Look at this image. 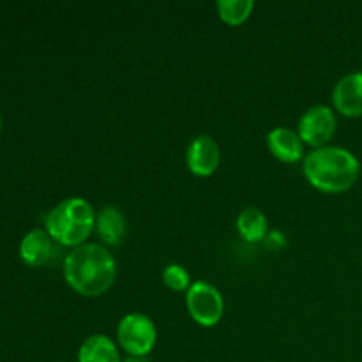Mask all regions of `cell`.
Instances as JSON below:
<instances>
[{
	"label": "cell",
	"mask_w": 362,
	"mask_h": 362,
	"mask_svg": "<svg viewBox=\"0 0 362 362\" xmlns=\"http://www.w3.org/2000/svg\"><path fill=\"white\" fill-rule=\"evenodd\" d=\"M221 163V151L218 141L207 134L193 138L187 145L186 165L193 175L211 177Z\"/></svg>",
	"instance_id": "cell-7"
},
{
	"label": "cell",
	"mask_w": 362,
	"mask_h": 362,
	"mask_svg": "<svg viewBox=\"0 0 362 362\" xmlns=\"http://www.w3.org/2000/svg\"><path fill=\"white\" fill-rule=\"evenodd\" d=\"M78 362H124L119 346L106 334H92L81 343Z\"/></svg>",
	"instance_id": "cell-12"
},
{
	"label": "cell",
	"mask_w": 362,
	"mask_h": 362,
	"mask_svg": "<svg viewBox=\"0 0 362 362\" xmlns=\"http://www.w3.org/2000/svg\"><path fill=\"white\" fill-rule=\"evenodd\" d=\"M303 173L308 184L325 194H339L352 189L361 177V161L345 147L315 148L304 158Z\"/></svg>",
	"instance_id": "cell-2"
},
{
	"label": "cell",
	"mask_w": 362,
	"mask_h": 362,
	"mask_svg": "<svg viewBox=\"0 0 362 362\" xmlns=\"http://www.w3.org/2000/svg\"><path fill=\"white\" fill-rule=\"evenodd\" d=\"M0 129H2V119H0Z\"/></svg>",
	"instance_id": "cell-17"
},
{
	"label": "cell",
	"mask_w": 362,
	"mask_h": 362,
	"mask_svg": "<svg viewBox=\"0 0 362 362\" xmlns=\"http://www.w3.org/2000/svg\"><path fill=\"white\" fill-rule=\"evenodd\" d=\"M332 110L349 119L362 117V71L345 74L332 88Z\"/></svg>",
	"instance_id": "cell-8"
},
{
	"label": "cell",
	"mask_w": 362,
	"mask_h": 362,
	"mask_svg": "<svg viewBox=\"0 0 362 362\" xmlns=\"http://www.w3.org/2000/svg\"><path fill=\"white\" fill-rule=\"evenodd\" d=\"M53 239L46 230H30L20 243V257L30 267H41L52 258Z\"/></svg>",
	"instance_id": "cell-11"
},
{
	"label": "cell",
	"mask_w": 362,
	"mask_h": 362,
	"mask_svg": "<svg viewBox=\"0 0 362 362\" xmlns=\"http://www.w3.org/2000/svg\"><path fill=\"white\" fill-rule=\"evenodd\" d=\"M64 279L83 297H99L108 292L117 278V262L103 244L87 243L64 258Z\"/></svg>",
	"instance_id": "cell-1"
},
{
	"label": "cell",
	"mask_w": 362,
	"mask_h": 362,
	"mask_svg": "<svg viewBox=\"0 0 362 362\" xmlns=\"http://www.w3.org/2000/svg\"><path fill=\"white\" fill-rule=\"evenodd\" d=\"M336 127H338V119L334 110L331 106L315 105L303 113L297 124V133L304 145H310L315 151V148L327 147L329 141L334 138Z\"/></svg>",
	"instance_id": "cell-6"
},
{
	"label": "cell",
	"mask_w": 362,
	"mask_h": 362,
	"mask_svg": "<svg viewBox=\"0 0 362 362\" xmlns=\"http://www.w3.org/2000/svg\"><path fill=\"white\" fill-rule=\"evenodd\" d=\"M237 232L246 243H262L269 235L267 216L257 207L244 209L237 218Z\"/></svg>",
	"instance_id": "cell-13"
},
{
	"label": "cell",
	"mask_w": 362,
	"mask_h": 362,
	"mask_svg": "<svg viewBox=\"0 0 362 362\" xmlns=\"http://www.w3.org/2000/svg\"><path fill=\"white\" fill-rule=\"evenodd\" d=\"M163 283L172 292H187L189 286L193 285L189 272L186 271V267L179 264L166 265L165 271H163Z\"/></svg>",
	"instance_id": "cell-15"
},
{
	"label": "cell",
	"mask_w": 362,
	"mask_h": 362,
	"mask_svg": "<svg viewBox=\"0 0 362 362\" xmlns=\"http://www.w3.org/2000/svg\"><path fill=\"white\" fill-rule=\"evenodd\" d=\"M265 144H267L269 152L278 161L286 163V165L304 161V158H306V154H304V141L300 140L299 133L290 129V127L278 126L271 129L267 136H265Z\"/></svg>",
	"instance_id": "cell-9"
},
{
	"label": "cell",
	"mask_w": 362,
	"mask_h": 362,
	"mask_svg": "<svg viewBox=\"0 0 362 362\" xmlns=\"http://www.w3.org/2000/svg\"><path fill=\"white\" fill-rule=\"evenodd\" d=\"M216 9H218L219 20L225 21L230 27H239L250 20L255 2L253 0H218Z\"/></svg>",
	"instance_id": "cell-14"
},
{
	"label": "cell",
	"mask_w": 362,
	"mask_h": 362,
	"mask_svg": "<svg viewBox=\"0 0 362 362\" xmlns=\"http://www.w3.org/2000/svg\"><path fill=\"white\" fill-rule=\"evenodd\" d=\"M124 362H151L147 359V357H131L127 356L126 359H124Z\"/></svg>",
	"instance_id": "cell-16"
},
{
	"label": "cell",
	"mask_w": 362,
	"mask_h": 362,
	"mask_svg": "<svg viewBox=\"0 0 362 362\" xmlns=\"http://www.w3.org/2000/svg\"><path fill=\"white\" fill-rule=\"evenodd\" d=\"M186 306L191 318L202 327H214L225 313V299L214 285L194 281L186 292Z\"/></svg>",
	"instance_id": "cell-5"
},
{
	"label": "cell",
	"mask_w": 362,
	"mask_h": 362,
	"mask_svg": "<svg viewBox=\"0 0 362 362\" xmlns=\"http://www.w3.org/2000/svg\"><path fill=\"white\" fill-rule=\"evenodd\" d=\"M127 223L122 211L115 205H106L95 216V230L103 246H119L126 235Z\"/></svg>",
	"instance_id": "cell-10"
},
{
	"label": "cell",
	"mask_w": 362,
	"mask_h": 362,
	"mask_svg": "<svg viewBox=\"0 0 362 362\" xmlns=\"http://www.w3.org/2000/svg\"><path fill=\"white\" fill-rule=\"evenodd\" d=\"M95 216L98 212L85 198H66L46 216V232L57 244L74 250L87 244V239L95 230Z\"/></svg>",
	"instance_id": "cell-3"
},
{
	"label": "cell",
	"mask_w": 362,
	"mask_h": 362,
	"mask_svg": "<svg viewBox=\"0 0 362 362\" xmlns=\"http://www.w3.org/2000/svg\"><path fill=\"white\" fill-rule=\"evenodd\" d=\"M119 346L131 357H147L158 341L154 322L141 313H129L117 325Z\"/></svg>",
	"instance_id": "cell-4"
}]
</instances>
